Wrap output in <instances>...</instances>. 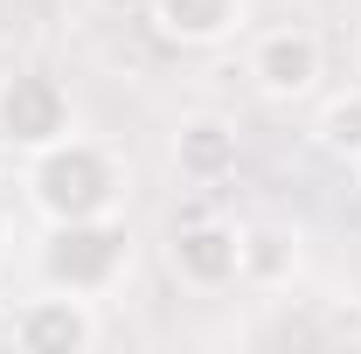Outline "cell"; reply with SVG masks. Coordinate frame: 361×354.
Returning <instances> with one entry per match:
<instances>
[{
    "label": "cell",
    "instance_id": "1",
    "mask_svg": "<svg viewBox=\"0 0 361 354\" xmlns=\"http://www.w3.org/2000/svg\"><path fill=\"white\" fill-rule=\"evenodd\" d=\"M21 188H28V202H35L49 222L111 216V209H118V195H126V167H118V153H111V146L70 133V139H56V146H42V153H28Z\"/></svg>",
    "mask_w": 361,
    "mask_h": 354
},
{
    "label": "cell",
    "instance_id": "2",
    "mask_svg": "<svg viewBox=\"0 0 361 354\" xmlns=\"http://www.w3.org/2000/svg\"><path fill=\"white\" fill-rule=\"evenodd\" d=\"M126 271H133V229H126V216L49 222V243H42V278H49V292L104 299Z\"/></svg>",
    "mask_w": 361,
    "mask_h": 354
},
{
    "label": "cell",
    "instance_id": "3",
    "mask_svg": "<svg viewBox=\"0 0 361 354\" xmlns=\"http://www.w3.org/2000/svg\"><path fill=\"white\" fill-rule=\"evenodd\" d=\"M77 133V104L49 70H14L0 77V146L7 153H42Z\"/></svg>",
    "mask_w": 361,
    "mask_h": 354
},
{
    "label": "cell",
    "instance_id": "4",
    "mask_svg": "<svg viewBox=\"0 0 361 354\" xmlns=\"http://www.w3.org/2000/svg\"><path fill=\"white\" fill-rule=\"evenodd\" d=\"M319 70H326V56H319V35L313 28H264L257 42H250V77H257V90L264 97H278V104H292V97H306V90L319 84Z\"/></svg>",
    "mask_w": 361,
    "mask_h": 354
},
{
    "label": "cell",
    "instance_id": "5",
    "mask_svg": "<svg viewBox=\"0 0 361 354\" xmlns=\"http://www.w3.org/2000/svg\"><path fill=\"white\" fill-rule=\"evenodd\" d=\"M174 271L180 285H195V292H223L243 278V229L236 222H216V216H195L174 229Z\"/></svg>",
    "mask_w": 361,
    "mask_h": 354
},
{
    "label": "cell",
    "instance_id": "6",
    "mask_svg": "<svg viewBox=\"0 0 361 354\" xmlns=\"http://www.w3.org/2000/svg\"><path fill=\"white\" fill-rule=\"evenodd\" d=\"M14 348H21V354H84V348H97V312H90V299L56 292V299L21 306V319H14Z\"/></svg>",
    "mask_w": 361,
    "mask_h": 354
},
{
    "label": "cell",
    "instance_id": "7",
    "mask_svg": "<svg viewBox=\"0 0 361 354\" xmlns=\"http://www.w3.org/2000/svg\"><path fill=\"white\" fill-rule=\"evenodd\" d=\"M250 0H153V28L180 49H216L243 28Z\"/></svg>",
    "mask_w": 361,
    "mask_h": 354
},
{
    "label": "cell",
    "instance_id": "8",
    "mask_svg": "<svg viewBox=\"0 0 361 354\" xmlns=\"http://www.w3.org/2000/svg\"><path fill=\"white\" fill-rule=\"evenodd\" d=\"M174 167H180V181H202V188L229 181V174H236V126L216 118V111L180 118V133H174Z\"/></svg>",
    "mask_w": 361,
    "mask_h": 354
},
{
    "label": "cell",
    "instance_id": "9",
    "mask_svg": "<svg viewBox=\"0 0 361 354\" xmlns=\"http://www.w3.org/2000/svg\"><path fill=\"white\" fill-rule=\"evenodd\" d=\"M243 278L250 285H292L299 278V236L278 222H250L243 229Z\"/></svg>",
    "mask_w": 361,
    "mask_h": 354
},
{
    "label": "cell",
    "instance_id": "10",
    "mask_svg": "<svg viewBox=\"0 0 361 354\" xmlns=\"http://www.w3.org/2000/svg\"><path fill=\"white\" fill-rule=\"evenodd\" d=\"M313 139L334 153V160H348V167H355V160H361V90H348V97H326V104H319Z\"/></svg>",
    "mask_w": 361,
    "mask_h": 354
},
{
    "label": "cell",
    "instance_id": "11",
    "mask_svg": "<svg viewBox=\"0 0 361 354\" xmlns=\"http://www.w3.org/2000/svg\"><path fill=\"white\" fill-rule=\"evenodd\" d=\"M0 250H7V222H0Z\"/></svg>",
    "mask_w": 361,
    "mask_h": 354
},
{
    "label": "cell",
    "instance_id": "12",
    "mask_svg": "<svg viewBox=\"0 0 361 354\" xmlns=\"http://www.w3.org/2000/svg\"><path fill=\"white\" fill-rule=\"evenodd\" d=\"M0 181H7V160H0Z\"/></svg>",
    "mask_w": 361,
    "mask_h": 354
}]
</instances>
